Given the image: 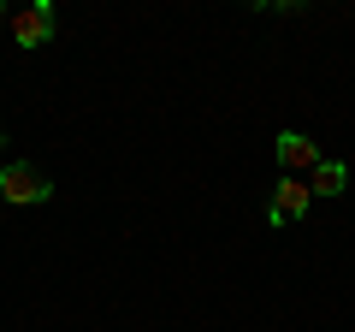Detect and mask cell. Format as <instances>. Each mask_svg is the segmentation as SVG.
<instances>
[{
    "label": "cell",
    "instance_id": "6da1fadb",
    "mask_svg": "<svg viewBox=\"0 0 355 332\" xmlns=\"http://www.w3.org/2000/svg\"><path fill=\"white\" fill-rule=\"evenodd\" d=\"M0 196H6L12 208H42L53 196V184L42 179L30 160H6V166H0Z\"/></svg>",
    "mask_w": 355,
    "mask_h": 332
},
{
    "label": "cell",
    "instance_id": "7a4b0ae2",
    "mask_svg": "<svg viewBox=\"0 0 355 332\" xmlns=\"http://www.w3.org/2000/svg\"><path fill=\"white\" fill-rule=\"evenodd\" d=\"M308 202H314V190H308L302 179H279L272 184V202H266V219H272V226H291V219L308 214Z\"/></svg>",
    "mask_w": 355,
    "mask_h": 332
},
{
    "label": "cell",
    "instance_id": "3957f363",
    "mask_svg": "<svg viewBox=\"0 0 355 332\" xmlns=\"http://www.w3.org/2000/svg\"><path fill=\"white\" fill-rule=\"evenodd\" d=\"M272 154H279L284 179H296V172H314V166H320V142H308L302 131H284V137L272 142Z\"/></svg>",
    "mask_w": 355,
    "mask_h": 332
},
{
    "label": "cell",
    "instance_id": "277c9868",
    "mask_svg": "<svg viewBox=\"0 0 355 332\" xmlns=\"http://www.w3.org/2000/svg\"><path fill=\"white\" fill-rule=\"evenodd\" d=\"M48 36H53V6H48V0L12 13V42H18V48H42Z\"/></svg>",
    "mask_w": 355,
    "mask_h": 332
},
{
    "label": "cell",
    "instance_id": "5b68a950",
    "mask_svg": "<svg viewBox=\"0 0 355 332\" xmlns=\"http://www.w3.org/2000/svg\"><path fill=\"white\" fill-rule=\"evenodd\" d=\"M308 190H320V196H343V190H349V166H343V160H320Z\"/></svg>",
    "mask_w": 355,
    "mask_h": 332
},
{
    "label": "cell",
    "instance_id": "8992f818",
    "mask_svg": "<svg viewBox=\"0 0 355 332\" xmlns=\"http://www.w3.org/2000/svg\"><path fill=\"white\" fill-rule=\"evenodd\" d=\"M0 18H6V6H0Z\"/></svg>",
    "mask_w": 355,
    "mask_h": 332
}]
</instances>
